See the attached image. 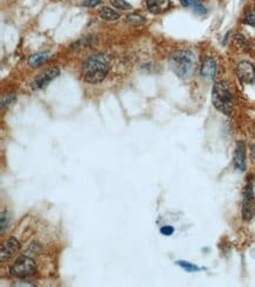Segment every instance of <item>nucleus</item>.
<instances>
[{
    "label": "nucleus",
    "mask_w": 255,
    "mask_h": 287,
    "mask_svg": "<svg viewBox=\"0 0 255 287\" xmlns=\"http://www.w3.org/2000/svg\"><path fill=\"white\" fill-rule=\"evenodd\" d=\"M109 69V58L104 54H96L88 58L82 65V77H84L85 82L98 84L105 79Z\"/></svg>",
    "instance_id": "1"
},
{
    "label": "nucleus",
    "mask_w": 255,
    "mask_h": 287,
    "mask_svg": "<svg viewBox=\"0 0 255 287\" xmlns=\"http://www.w3.org/2000/svg\"><path fill=\"white\" fill-rule=\"evenodd\" d=\"M170 66L179 78L190 79L196 68L195 55L191 51L174 52L170 57Z\"/></svg>",
    "instance_id": "2"
},
{
    "label": "nucleus",
    "mask_w": 255,
    "mask_h": 287,
    "mask_svg": "<svg viewBox=\"0 0 255 287\" xmlns=\"http://www.w3.org/2000/svg\"><path fill=\"white\" fill-rule=\"evenodd\" d=\"M213 105L215 106L218 111H220L223 114H231L233 111V96L229 90L228 85L224 82L215 83L212 92Z\"/></svg>",
    "instance_id": "3"
},
{
    "label": "nucleus",
    "mask_w": 255,
    "mask_h": 287,
    "mask_svg": "<svg viewBox=\"0 0 255 287\" xmlns=\"http://www.w3.org/2000/svg\"><path fill=\"white\" fill-rule=\"evenodd\" d=\"M35 271H37V266H35V263L32 260V259L23 257L19 258L18 260L13 264V266L11 267L10 272L13 277L16 278H29L32 277L34 274Z\"/></svg>",
    "instance_id": "4"
},
{
    "label": "nucleus",
    "mask_w": 255,
    "mask_h": 287,
    "mask_svg": "<svg viewBox=\"0 0 255 287\" xmlns=\"http://www.w3.org/2000/svg\"><path fill=\"white\" fill-rule=\"evenodd\" d=\"M255 214V196L253 193V188L251 185H247L245 188L242 200V218L246 221L253 219Z\"/></svg>",
    "instance_id": "5"
},
{
    "label": "nucleus",
    "mask_w": 255,
    "mask_h": 287,
    "mask_svg": "<svg viewBox=\"0 0 255 287\" xmlns=\"http://www.w3.org/2000/svg\"><path fill=\"white\" fill-rule=\"evenodd\" d=\"M235 72H237V76L241 83H255V68L253 64L249 63V61H241V63L238 64Z\"/></svg>",
    "instance_id": "6"
},
{
    "label": "nucleus",
    "mask_w": 255,
    "mask_h": 287,
    "mask_svg": "<svg viewBox=\"0 0 255 287\" xmlns=\"http://www.w3.org/2000/svg\"><path fill=\"white\" fill-rule=\"evenodd\" d=\"M60 71L59 68H48L46 69L45 72H43L41 74H39V77L35 79V82L33 83V88L38 90V88H44L48 85L52 80L55 79L58 76H59Z\"/></svg>",
    "instance_id": "7"
},
{
    "label": "nucleus",
    "mask_w": 255,
    "mask_h": 287,
    "mask_svg": "<svg viewBox=\"0 0 255 287\" xmlns=\"http://www.w3.org/2000/svg\"><path fill=\"white\" fill-rule=\"evenodd\" d=\"M201 77L206 80H213L217 74V63H215L214 58L206 57L205 60L202 61L201 69H200Z\"/></svg>",
    "instance_id": "8"
},
{
    "label": "nucleus",
    "mask_w": 255,
    "mask_h": 287,
    "mask_svg": "<svg viewBox=\"0 0 255 287\" xmlns=\"http://www.w3.org/2000/svg\"><path fill=\"white\" fill-rule=\"evenodd\" d=\"M19 247V241L16 238H11L7 242H5L4 245H1V251H0V257H1V261L7 260V259L12 258L13 255L18 252Z\"/></svg>",
    "instance_id": "9"
},
{
    "label": "nucleus",
    "mask_w": 255,
    "mask_h": 287,
    "mask_svg": "<svg viewBox=\"0 0 255 287\" xmlns=\"http://www.w3.org/2000/svg\"><path fill=\"white\" fill-rule=\"evenodd\" d=\"M234 166L238 171L243 172L246 169V154L243 141H238L234 153Z\"/></svg>",
    "instance_id": "10"
},
{
    "label": "nucleus",
    "mask_w": 255,
    "mask_h": 287,
    "mask_svg": "<svg viewBox=\"0 0 255 287\" xmlns=\"http://www.w3.org/2000/svg\"><path fill=\"white\" fill-rule=\"evenodd\" d=\"M147 10L153 15L166 12L171 6L170 0H147L146 1Z\"/></svg>",
    "instance_id": "11"
},
{
    "label": "nucleus",
    "mask_w": 255,
    "mask_h": 287,
    "mask_svg": "<svg viewBox=\"0 0 255 287\" xmlns=\"http://www.w3.org/2000/svg\"><path fill=\"white\" fill-rule=\"evenodd\" d=\"M180 2H181L185 7L192 8L196 15H206V7H205L200 1H198V0H180Z\"/></svg>",
    "instance_id": "12"
},
{
    "label": "nucleus",
    "mask_w": 255,
    "mask_h": 287,
    "mask_svg": "<svg viewBox=\"0 0 255 287\" xmlns=\"http://www.w3.org/2000/svg\"><path fill=\"white\" fill-rule=\"evenodd\" d=\"M48 53H37V54H33L30 57L29 59V65L32 68H37V66L41 65L45 61L48 59Z\"/></svg>",
    "instance_id": "13"
},
{
    "label": "nucleus",
    "mask_w": 255,
    "mask_h": 287,
    "mask_svg": "<svg viewBox=\"0 0 255 287\" xmlns=\"http://www.w3.org/2000/svg\"><path fill=\"white\" fill-rule=\"evenodd\" d=\"M99 16L101 17L102 19L109 21H114L116 19H119V13H116L114 10L110 7H104L102 10L99 12Z\"/></svg>",
    "instance_id": "14"
},
{
    "label": "nucleus",
    "mask_w": 255,
    "mask_h": 287,
    "mask_svg": "<svg viewBox=\"0 0 255 287\" xmlns=\"http://www.w3.org/2000/svg\"><path fill=\"white\" fill-rule=\"evenodd\" d=\"M175 264L178 265V266L182 267V269H184L185 271H187V272H198V271H200V270H201L199 266H196V265H194V264L188 263V261L179 260V261H176Z\"/></svg>",
    "instance_id": "15"
},
{
    "label": "nucleus",
    "mask_w": 255,
    "mask_h": 287,
    "mask_svg": "<svg viewBox=\"0 0 255 287\" xmlns=\"http://www.w3.org/2000/svg\"><path fill=\"white\" fill-rule=\"evenodd\" d=\"M111 2H112V5L116 8H119V10H124V11H127V10H131L132 6L128 4V2H126L125 0H111Z\"/></svg>",
    "instance_id": "16"
},
{
    "label": "nucleus",
    "mask_w": 255,
    "mask_h": 287,
    "mask_svg": "<svg viewBox=\"0 0 255 287\" xmlns=\"http://www.w3.org/2000/svg\"><path fill=\"white\" fill-rule=\"evenodd\" d=\"M126 19L128 23H131L133 25H140L145 21L143 17H141L139 15H129V16L126 17Z\"/></svg>",
    "instance_id": "17"
},
{
    "label": "nucleus",
    "mask_w": 255,
    "mask_h": 287,
    "mask_svg": "<svg viewBox=\"0 0 255 287\" xmlns=\"http://www.w3.org/2000/svg\"><path fill=\"white\" fill-rule=\"evenodd\" d=\"M174 227L173 226H170V225H167V226H162L160 228V233H161L162 236H170L174 233Z\"/></svg>",
    "instance_id": "18"
},
{
    "label": "nucleus",
    "mask_w": 255,
    "mask_h": 287,
    "mask_svg": "<svg viewBox=\"0 0 255 287\" xmlns=\"http://www.w3.org/2000/svg\"><path fill=\"white\" fill-rule=\"evenodd\" d=\"M101 2V0H85L82 2V5L86 7H96V5H99Z\"/></svg>",
    "instance_id": "19"
},
{
    "label": "nucleus",
    "mask_w": 255,
    "mask_h": 287,
    "mask_svg": "<svg viewBox=\"0 0 255 287\" xmlns=\"http://www.w3.org/2000/svg\"><path fill=\"white\" fill-rule=\"evenodd\" d=\"M8 220H7V213L1 214V233L5 232V228L7 227Z\"/></svg>",
    "instance_id": "20"
},
{
    "label": "nucleus",
    "mask_w": 255,
    "mask_h": 287,
    "mask_svg": "<svg viewBox=\"0 0 255 287\" xmlns=\"http://www.w3.org/2000/svg\"><path fill=\"white\" fill-rule=\"evenodd\" d=\"M251 150H252V157L255 159V146H252Z\"/></svg>",
    "instance_id": "21"
}]
</instances>
